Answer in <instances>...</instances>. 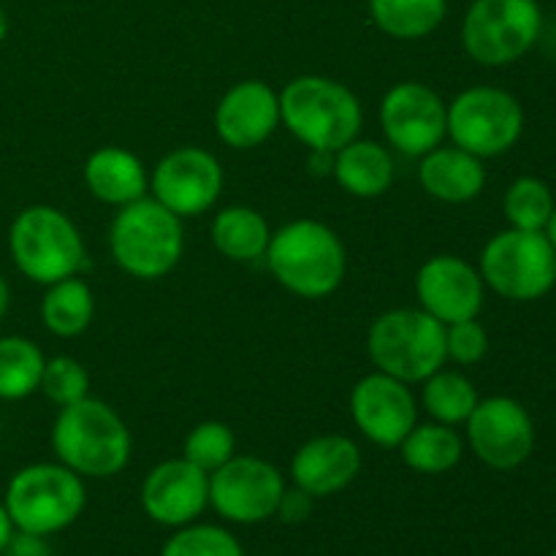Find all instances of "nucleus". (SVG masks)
<instances>
[{
	"mask_svg": "<svg viewBox=\"0 0 556 556\" xmlns=\"http://www.w3.org/2000/svg\"><path fill=\"white\" fill-rule=\"evenodd\" d=\"M275 280L299 299H326L340 291L348 253L340 233L313 217H299L271 231L264 255Z\"/></svg>",
	"mask_w": 556,
	"mask_h": 556,
	"instance_id": "nucleus-1",
	"label": "nucleus"
},
{
	"mask_svg": "<svg viewBox=\"0 0 556 556\" xmlns=\"http://www.w3.org/2000/svg\"><path fill=\"white\" fill-rule=\"evenodd\" d=\"M52 451L60 465L81 478H114L128 467L134 438L117 410L96 396L60 407L52 424Z\"/></svg>",
	"mask_w": 556,
	"mask_h": 556,
	"instance_id": "nucleus-2",
	"label": "nucleus"
},
{
	"mask_svg": "<svg viewBox=\"0 0 556 556\" xmlns=\"http://www.w3.org/2000/svg\"><path fill=\"white\" fill-rule=\"evenodd\" d=\"M280 125L309 152H337L362 134L364 109L342 81L302 74L280 90Z\"/></svg>",
	"mask_w": 556,
	"mask_h": 556,
	"instance_id": "nucleus-3",
	"label": "nucleus"
},
{
	"mask_svg": "<svg viewBox=\"0 0 556 556\" xmlns=\"http://www.w3.org/2000/svg\"><path fill=\"white\" fill-rule=\"evenodd\" d=\"M109 253L114 264L134 280H161L182 261V217L157 204L152 195L119 206L109 226Z\"/></svg>",
	"mask_w": 556,
	"mask_h": 556,
	"instance_id": "nucleus-4",
	"label": "nucleus"
},
{
	"mask_svg": "<svg viewBox=\"0 0 556 556\" xmlns=\"http://www.w3.org/2000/svg\"><path fill=\"white\" fill-rule=\"evenodd\" d=\"M9 253L16 271L43 288L79 275L87 261L81 231L52 204L25 206L11 220Z\"/></svg>",
	"mask_w": 556,
	"mask_h": 556,
	"instance_id": "nucleus-5",
	"label": "nucleus"
},
{
	"mask_svg": "<svg viewBox=\"0 0 556 556\" xmlns=\"http://www.w3.org/2000/svg\"><path fill=\"white\" fill-rule=\"evenodd\" d=\"M3 505L20 532L41 538L58 535L85 514V478L60 462L27 465L11 476Z\"/></svg>",
	"mask_w": 556,
	"mask_h": 556,
	"instance_id": "nucleus-6",
	"label": "nucleus"
},
{
	"mask_svg": "<svg viewBox=\"0 0 556 556\" xmlns=\"http://www.w3.org/2000/svg\"><path fill=\"white\" fill-rule=\"evenodd\" d=\"M367 353L378 372L407 386L424 383L448 362L445 326L421 307L389 309L369 326Z\"/></svg>",
	"mask_w": 556,
	"mask_h": 556,
	"instance_id": "nucleus-7",
	"label": "nucleus"
},
{
	"mask_svg": "<svg viewBox=\"0 0 556 556\" xmlns=\"http://www.w3.org/2000/svg\"><path fill=\"white\" fill-rule=\"evenodd\" d=\"M483 286L508 302H538L556 286V250L543 231L505 228L481 250Z\"/></svg>",
	"mask_w": 556,
	"mask_h": 556,
	"instance_id": "nucleus-8",
	"label": "nucleus"
},
{
	"mask_svg": "<svg viewBox=\"0 0 556 556\" xmlns=\"http://www.w3.org/2000/svg\"><path fill=\"white\" fill-rule=\"evenodd\" d=\"M521 134H525V109L519 98L503 87H467L448 103L445 139L481 161L514 150Z\"/></svg>",
	"mask_w": 556,
	"mask_h": 556,
	"instance_id": "nucleus-9",
	"label": "nucleus"
},
{
	"mask_svg": "<svg viewBox=\"0 0 556 556\" xmlns=\"http://www.w3.org/2000/svg\"><path fill=\"white\" fill-rule=\"evenodd\" d=\"M543 30L538 0H472L462 20V47L486 68L525 58Z\"/></svg>",
	"mask_w": 556,
	"mask_h": 556,
	"instance_id": "nucleus-10",
	"label": "nucleus"
},
{
	"mask_svg": "<svg viewBox=\"0 0 556 556\" xmlns=\"http://www.w3.org/2000/svg\"><path fill=\"white\" fill-rule=\"evenodd\" d=\"M286 478L261 456L233 454L210 476V508L228 525H261L277 516Z\"/></svg>",
	"mask_w": 556,
	"mask_h": 556,
	"instance_id": "nucleus-11",
	"label": "nucleus"
},
{
	"mask_svg": "<svg viewBox=\"0 0 556 556\" xmlns=\"http://www.w3.org/2000/svg\"><path fill=\"white\" fill-rule=\"evenodd\" d=\"M223 166L204 147H177L150 172V195L177 217H199L223 193Z\"/></svg>",
	"mask_w": 556,
	"mask_h": 556,
	"instance_id": "nucleus-12",
	"label": "nucleus"
},
{
	"mask_svg": "<svg viewBox=\"0 0 556 556\" xmlns=\"http://www.w3.org/2000/svg\"><path fill=\"white\" fill-rule=\"evenodd\" d=\"M465 438L472 454L500 472L525 465L535 448V424L514 396H486L465 421Z\"/></svg>",
	"mask_w": 556,
	"mask_h": 556,
	"instance_id": "nucleus-13",
	"label": "nucleus"
},
{
	"mask_svg": "<svg viewBox=\"0 0 556 556\" xmlns=\"http://www.w3.org/2000/svg\"><path fill=\"white\" fill-rule=\"evenodd\" d=\"M378 117L389 147L421 157L445 141L448 103L424 81H396L380 101Z\"/></svg>",
	"mask_w": 556,
	"mask_h": 556,
	"instance_id": "nucleus-14",
	"label": "nucleus"
},
{
	"mask_svg": "<svg viewBox=\"0 0 556 556\" xmlns=\"http://www.w3.org/2000/svg\"><path fill=\"white\" fill-rule=\"evenodd\" d=\"M351 418L378 448H400L418 424V400L410 386L386 372H369L351 391Z\"/></svg>",
	"mask_w": 556,
	"mask_h": 556,
	"instance_id": "nucleus-15",
	"label": "nucleus"
},
{
	"mask_svg": "<svg viewBox=\"0 0 556 556\" xmlns=\"http://www.w3.org/2000/svg\"><path fill=\"white\" fill-rule=\"evenodd\" d=\"M483 296L486 286L481 271L462 255H432L424 261L416 275L418 307L443 326L478 318L483 309Z\"/></svg>",
	"mask_w": 556,
	"mask_h": 556,
	"instance_id": "nucleus-16",
	"label": "nucleus"
},
{
	"mask_svg": "<svg viewBox=\"0 0 556 556\" xmlns=\"http://www.w3.org/2000/svg\"><path fill=\"white\" fill-rule=\"evenodd\" d=\"M139 500L147 519L179 530L210 508V476L185 456L166 459L147 472Z\"/></svg>",
	"mask_w": 556,
	"mask_h": 556,
	"instance_id": "nucleus-17",
	"label": "nucleus"
},
{
	"mask_svg": "<svg viewBox=\"0 0 556 556\" xmlns=\"http://www.w3.org/2000/svg\"><path fill=\"white\" fill-rule=\"evenodd\" d=\"M280 128V92L264 79H242L215 106V134L226 147L248 152Z\"/></svg>",
	"mask_w": 556,
	"mask_h": 556,
	"instance_id": "nucleus-18",
	"label": "nucleus"
},
{
	"mask_svg": "<svg viewBox=\"0 0 556 556\" xmlns=\"http://www.w3.org/2000/svg\"><path fill=\"white\" fill-rule=\"evenodd\" d=\"M364 465L362 448L348 434H318L299 445L291 459L293 486L304 489L315 500L331 497L351 486Z\"/></svg>",
	"mask_w": 556,
	"mask_h": 556,
	"instance_id": "nucleus-19",
	"label": "nucleus"
},
{
	"mask_svg": "<svg viewBox=\"0 0 556 556\" xmlns=\"http://www.w3.org/2000/svg\"><path fill=\"white\" fill-rule=\"evenodd\" d=\"M418 185L424 193L443 204H467L486 188L481 157L456 144H440L418 157Z\"/></svg>",
	"mask_w": 556,
	"mask_h": 556,
	"instance_id": "nucleus-20",
	"label": "nucleus"
},
{
	"mask_svg": "<svg viewBox=\"0 0 556 556\" xmlns=\"http://www.w3.org/2000/svg\"><path fill=\"white\" fill-rule=\"evenodd\" d=\"M81 177L92 199L114 210L134 204L150 193V172L141 157L117 144L92 150L81 168Z\"/></svg>",
	"mask_w": 556,
	"mask_h": 556,
	"instance_id": "nucleus-21",
	"label": "nucleus"
},
{
	"mask_svg": "<svg viewBox=\"0 0 556 556\" xmlns=\"http://www.w3.org/2000/svg\"><path fill=\"white\" fill-rule=\"evenodd\" d=\"M394 157L380 141L356 136L334 152L331 177L348 195L356 199H380L394 185Z\"/></svg>",
	"mask_w": 556,
	"mask_h": 556,
	"instance_id": "nucleus-22",
	"label": "nucleus"
},
{
	"mask_svg": "<svg viewBox=\"0 0 556 556\" xmlns=\"http://www.w3.org/2000/svg\"><path fill=\"white\" fill-rule=\"evenodd\" d=\"M212 244L223 258L233 264H253L266 255L271 242V226L255 206H223L210 226Z\"/></svg>",
	"mask_w": 556,
	"mask_h": 556,
	"instance_id": "nucleus-23",
	"label": "nucleus"
},
{
	"mask_svg": "<svg viewBox=\"0 0 556 556\" xmlns=\"http://www.w3.org/2000/svg\"><path fill=\"white\" fill-rule=\"evenodd\" d=\"M400 456L413 472L421 476H443L451 472L465 456V440L448 424L427 421L416 424L400 443Z\"/></svg>",
	"mask_w": 556,
	"mask_h": 556,
	"instance_id": "nucleus-24",
	"label": "nucleus"
},
{
	"mask_svg": "<svg viewBox=\"0 0 556 556\" xmlns=\"http://www.w3.org/2000/svg\"><path fill=\"white\" fill-rule=\"evenodd\" d=\"M92 318H96V296L79 275L47 286L41 299V320L49 334L71 340L85 334Z\"/></svg>",
	"mask_w": 556,
	"mask_h": 556,
	"instance_id": "nucleus-25",
	"label": "nucleus"
},
{
	"mask_svg": "<svg viewBox=\"0 0 556 556\" xmlns=\"http://www.w3.org/2000/svg\"><path fill=\"white\" fill-rule=\"evenodd\" d=\"M369 14L386 36L418 41L443 25L448 0H369Z\"/></svg>",
	"mask_w": 556,
	"mask_h": 556,
	"instance_id": "nucleus-26",
	"label": "nucleus"
},
{
	"mask_svg": "<svg viewBox=\"0 0 556 556\" xmlns=\"http://www.w3.org/2000/svg\"><path fill=\"white\" fill-rule=\"evenodd\" d=\"M418 386H421V407L429 413V421L448 424V427H465L481 400L476 383L459 369L440 367Z\"/></svg>",
	"mask_w": 556,
	"mask_h": 556,
	"instance_id": "nucleus-27",
	"label": "nucleus"
},
{
	"mask_svg": "<svg viewBox=\"0 0 556 556\" xmlns=\"http://www.w3.org/2000/svg\"><path fill=\"white\" fill-rule=\"evenodd\" d=\"M43 364L47 356L30 337H0V402H20L36 394Z\"/></svg>",
	"mask_w": 556,
	"mask_h": 556,
	"instance_id": "nucleus-28",
	"label": "nucleus"
},
{
	"mask_svg": "<svg viewBox=\"0 0 556 556\" xmlns=\"http://www.w3.org/2000/svg\"><path fill=\"white\" fill-rule=\"evenodd\" d=\"M556 201L552 188L538 177H519L508 185L503 199L505 220L521 231H543Z\"/></svg>",
	"mask_w": 556,
	"mask_h": 556,
	"instance_id": "nucleus-29",
	"label": "nucleus"
},
{
	"mask_svg": "<svg viewBox=\"0 0 556 556\" xmlns=\"http://www.w3.org/2000/svg\"><path fill=\"white\" fill-rule=\"evenodd\" d=\"M233 454H237V438H233V429L223 421L195 424L182 443L185 459L204 470L206 476L226 465Z\"/></svg>",
	"mask_w": 556,
	"mask_h": 556,
	"instance_id": "nucleus-30",
	"label": "nucleus"
},
{
	"mask_svg": "<svg viewBox=\"0 0 556 556\" xmlns=\"http://www.w3.org/2000/svg\"><path fill=\"white\" fill-rule=\"evenodd\" d=\"M161 556H244L242 543L217 525H185L163 543Z\"/></svg>",
	"mask_w": 556,
	"mask_h": 556,
	"instance_id": "nucleus-31",
	"label": "nucleus"
},
{
	"mask_svg": "<svg viewBox=\"0 0 556 556\" xmlns=\"http://www.w3.org/2000/svg\"><path fill=\"white\" fill-rule=\"evenodd\" d=\"M38 391L58 407L74 405V402L90 396V375L81 367L79 358L52 356L43 364Z\"/></svg>",
	"mask_w": 556,
	"mask_h": 556,
	"instance_id": "nucleus-32",
	"label": "nucleus"
},
{
	"mask_svg": "<svg viewBox=\"0 0 556 556\" xmlns=\"http://www.w3.org/2000/svg\"><path fill=\"white\" fill-rule=\"evenodd\" d=\"M489 353V331L478 318L445 326V358L459 367H472Z\"/></svg>",
	"mask_w": 556,
	"mask_h": 556,
	"instance_id": "nucleus-33",
	"label": "nucleus"
},
{
	"mask_svg": "<svg viewBox=\"0 0 556 556\" xmlns=\"http://www.w3.org/2000/svg\"><path fill=\"white\" fill-rule=\"evenodd\" d=\"M313 508H315L313 494H307L299 486H291L282 492L280 505H277V519H280L282 525H304V521L313 516Z\"/></svg>",
	"mask_w": 556,
	"mask_h": 556,
	"instance_id": "nucleus-34",
	"label": "nucleus"
},
{
	"mask_svg": "<svg viewBox=\"0 0 556 556\" xmlns=\"http://www.w3.org/2000/svg\"><path fill=\"white\" fill-rule=\"evenodd\" d=\"M5 556H52V548H49L47 538L16 530L9 548H5Z\"/></svg>",
	"mask_w": 556,
	"mask_h": 556,
	"instance_id": "nucleus-35",
	"label": "nucleus"
},
{
	"mask_svg": "<svg viewBox=\"0 0 556 556\" xmlns=\"http://www.w3.org/2000/svg\"><path fill=\"white\" fill-rule=\"evenodd\" d=\"M14 532H16L14 521H11V516H9V510H5V505L0 503V556H3L5 548H9V543H11V538H14Z\"/></svg>",
	"mask_w": 556,
	"mask_h": 556,
	"instance_id": "nucleus-36",
	"label": "nucleus"
},
{
	"mask_svg": "<svg viewBox=\"0 0 556 556\" xmlns=\"http://www.w3.org/2000/svg\"><path fill=\"white\" fill-rule=\"evenodd\" d=\"M9 304H11L9 282H5V277L0 275V320H3V318H5V313H9Z\"/></svg>",
	"mask_w": 556,
	"mask_h": 556,
	"instance_id": "nucleus-37",
	"label": "nucleus"
},
{
	"mask_svg": "<svg viewBox=\"0 0 556 556\" xmlns=\"http://www.w3.org/2000/svg\"><path fill=\"white\" fill-rule=\"evenodd\" d=\"M543 233H546V239H548V242H552V248L556 250V206H554L552 217H548L546 228H543Z\"/></svg>",
	"mask_w": 556,
	"mask_h": 556,
	"instance_id": "nucleus-38",
	"label": "nucleus"
},
{
	"mask_svg": "<svg viewBox=\"0 0 556 556\" xmlns=\"http://www.w3.org/2000/svg\"><path fill=\"white\" fill-rule=\"evenodd\" d=\"M5 36H9V16H5L3 5H0V43L5 41Z\"/></svg>",
	"mask_w": 556,
	"mask_h": 556,
	"instance_id": "nucleus-39",
	"label": "nucleus"
},
{
	"mask_svg": "<svg viewBox=\"0 0 556 556\" xmlns=\"http://www.w3.org/2000/svg\"><path fill=\"white\" fill-rule=\"evenodd\" d=\"M548 556H556V548H554V552H552V554H548Z\"/></svg>",
	"mask_w": 556,
	"mask_h": 556,
	"instance_id": "nucleus-40",
	"label": "nucleus"
}]
</instances>
